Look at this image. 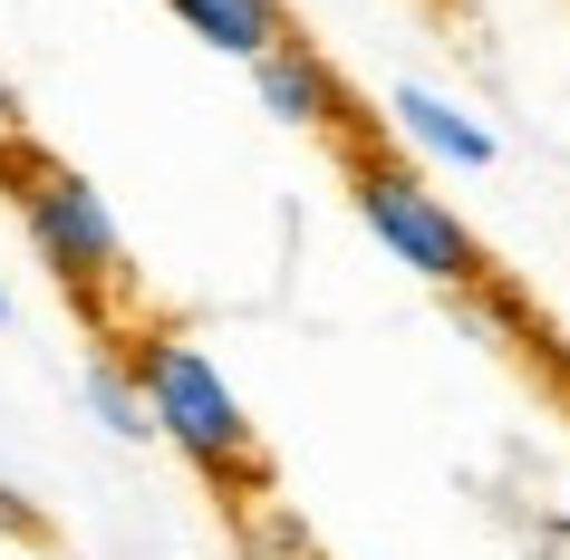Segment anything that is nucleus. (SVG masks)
Instances as JSON below:
<instances>
[{"label": "nucleus", "mask_w": 570, "mask_h": 560, "mask_svg": "<svg viewBox=\"0 0 570 560\" xmlns=\"http://www.w3.org/2000/svg\"><path fill=\"white\" fill-rule=\"evenodd\" d=\"M445 310H454V328H474L483 348H512V357H522V348H541L532 310H522V299H512L503 281H474V291H454Z\"/></svg>", "instance_id": "9"}, {"label": "nucleus", "mask_w": 570, "mask_h": 560, "mask_svg": "<svg viewBox=\"0 0 570 560\" xmlns=\"http://www.w3.org/2000/svg\"><path fill=\"white\" fill-rule=\"evenodd\" d=\"M0 531H10L20 551H49V522H39V512H30V493H10V483H0Z\"/></svg>", "instance_id": "10"}, {"label": "nucleus", "mask_w": 570, "mask_h": 560, "mask_svg": "<svg viewBox=\"0 0 570 560\" xmlns=\"http://www.w3.org/2000/svg\"><path fill=\"white\" fill-rule=\"evenodd\" d=\"M78 396H88V415L117 444H155V406H146V377H136V348H97L78 367Z\"/></svg>", "instance_id": "7"}, {"label": "nucleus", "mask_w": 570, "mask_h": 560, "mask_svg": "<svg viewBox=\"0 0 570 560\" xmlns=\"http://www.w3.org/2000/svg\"><path fill=\"white\" fill-rule=\"evenodd\" d=\"M136 377L155 406V444H175L213 493H262V425L242 406V386L223 377V357L184 328H146L136 338Z\"/></svg>", "instance_id": "1"}, {"label": "nucleus", "mask_w": 570, "mask_h": 560, "mask_svg": "<svg viewBox=\"0 0 570 560\" xmlns=\"http://www.w3.org/2000/svg\"><path fill=\"white\" fill-rule=\"evenodd\" d=\"M252 97H262V117L271 126H301V136H348V78H338L309 39H281L262 68H252Z\"/></svg>", "instance_id": "5"}, {"label": "nucleus", "mask_w": 570, "mask_h": 560, "mask_svg": "<svg viewBox=\"0 0 570 560\" xmlns=\"http://www.w3.org/2000/svg\"><path fill=\"white\" fill-rule=\"evenodd\" d=\"M0 155H20V88L0 78Z\"/></svg>", "instance_id": "11"}, {"label": "nucleus", "mask_w": 570, "mask_h": 560, "mask_svg": "<svg viewBox=\"0 0 570 560\" xmlns=\"http://www.w3.org/2000/svg\"><path fill=\"white\" fill-rule=\"evenodd\" d=\"M0 320H10V281H0Z\"/></svg>", "instance_id": "12"}, {"label": "nucleus", "mask_w": 570, "mask_h": 560, "mask_svg": "<svg viewBox=\"0 0 570 560\" xmlns=\"http://www.w3.org/2000/svg\"><path fill=\"white\" fill-rule=\"evenodd\" d=\"M10 560H49V551H10Z\"/></svg>", "instance_id": "13"}, {"label": "nucleus", "mask_w": 570, "mask_h": 560, "mask_svg": "<svg viewBox=\"0 0 570 560\" xmlns=\"http://www.w3.org/2000/svg\"><path fill=\"white\" fill-rule=\"evenodd\" d=\"M233 541H242V560H330L320 531L301 522V502H271V493L233 502Z\"/></svg>", "instance_id": "8"}, {"label": "nucleus", "mask_w": 570, "mask_h": 560, "mask_svg": "<svg viewBox=\"0 0 570 560\" xmlns=\"http://www.w3.org/2000/svg\"><path fill=\"white\" fill-rule=\"evenodd\" d=\"M165 10H175L184 30L204 39L213 59H242V68H262L271 49H281V39H301L281 0H165Z\"/></svg>", "instance_id": "6"}, {"label": "nucleus", "mask_w": 570, "mask_h": 560, "mask_svg": "<svg viewBox=\"0 0 570 560\" xmlns=\"http://www.w3.org/2000/svg\"><path fill=\"white\" fill-rule=\"evenodd\" d=\"M348 204H358L367 242H377L396 271H416L425 291L454 299V291H474V281H493L474 223H464L416 165H396V155H358V165H348Z\"/></svg>", "instance_id": "3"}, {"label": "nucleus", "mask_w": 570, "mask_h": 560, "mask_svg": "<svg viewBox=\"0 0 570 560\" xmlns=\"http://www.w3.org/2000/svg\"><path fill=\"white\" fill-rule=\"evenodd\" d=\"M0 184H10V213H20V242L39 252V271H59V291L78 299H117L126 291V233H117V204L97 194L78 165L59 155H0Z\"/></svg>", "instance_id": "2"}, {"label": "nucleus", "mask_w": 570, "mask_h": 560, "mask_svg": "<svg viewBox=\"0 0 570 560\" xmlns=\"http://www.w3.org/2000/svg\"><path fill=\"white\" fill-rule=\"evenodd\" d=\"M387 126L425 155V165H454V175H493V165H503V136H493L464 97L425 88V78H396L387 88Z\"/></svg>", "instance_id": "4"}]
</instances>
